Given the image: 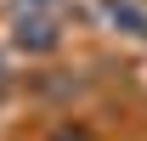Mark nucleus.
I'll return each mask as SVG.
<instances>
[{"mask_svg":"<svg viewBox=\"0 0 147 141\" xmlns=\"http://www.w3.org/2000/svg\"><path fill=\"white\" fill-rule=\"evenodd\" d=\"M17 40H23V45H34V51H45V45H51V17H45V11H23V17H17Z\"/></svg>","mask_w":147,"mask_h":141,"instance_id":"1","label":"nucleus"},{"mask_svg":"<svg viewBox=\"0 0 147 141\" xmlns=\"http://www.w3.org/2000/svg\"><path fill=\"white\" fill-rule=\"evenodd\" d=\"M108 11H113V17H125V23H130V34H147V17L136 11V6H130V0H108Z\"/></svg>","mask_w":147,"mask_h":141,"instance_id":"2","label":"nucleus"}]
</instances>
